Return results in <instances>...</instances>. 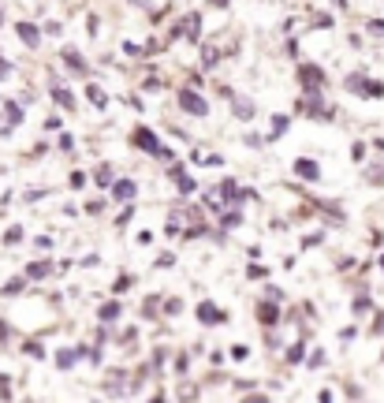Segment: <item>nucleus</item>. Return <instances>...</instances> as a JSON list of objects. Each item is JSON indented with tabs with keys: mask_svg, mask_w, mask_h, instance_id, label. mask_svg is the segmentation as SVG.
Masks as SVG:
<instances>
[{
	"mask_svg": "<svg viewBox=\"0 0 384 403\" xmlns=\"http://www.w3.org/2000/svg\"><path fill=\"white\" fill-rule=\"evenodd\" d=\"M97 184H101V187L112 184V172H109V168H101V172H97Z\"/></svg>",
	"mask_w": 384,
	"mask_h": 403,
	"instance_id": "nucleus-19",
	"label": "nucleus"
},
{
	"mask_svg": "<svg viewBox=\"0 0 384 403\" xmlns=\"http://www.w3.org/2000/svg\"><path fill=\"white\" fill-rule=\"evenodd\" d=\"M373 332H384V314L377 318V325H373Z\"/></svg>",
	"mask_w": 384,
	"mask_h": 403,
	"instance_id": "nucleus-22",
	"label": "nucleus"
},
{
	"mask_svg": "<svg viewBox=\"0 0 384 403\" xmlns=\"http://www.w3.org/2000/svg\"><path fill=\"white\" fill-rule=\"evenodd\" d=\"M116 318H120V306H116V303L101 306V321H116Z\"/></svg>",
	"mask_w": 384,
	"mask_h": 403,
	"instance_id": "nucleus-14",
	"label": "nucleus"
},
{
	"mask_svg": "<svg viewBox=\"0 0 384 403\" xmlns=\"http://www.w3.org/2000/svg\"><path fill=\"white\" fill-rule=\"evenodd\" d=\"M135 146H142L145 153H164L161 142H157V135L150 131V127H135Z\"/></svg>",
	"mask_w": 384,
	"mask_h": 403,
	"instance_id": "nucleus-4",
	"label": "nucleus"
},
{
	"mask_svg": "<svg viewBox=\"0 0 384 403\" xmlns=\"http://www.w3.org/2000/svg\"><path fill=\"white\" fill-rule=\"evenodd\" d=\"M295 176H302V179H317V176H321V168H317L310 157H299V161H295Z\"/></svg>",
	"mask_w": 384,
	"mask_h": 403,
	"instance_id": "nucleus-7",
	"label": "nucleus"
},
{
	"mask_svg": "<svg viewBox=\"0 0 384 403\" xmlns=\"http://www.w3.org/2000/svg\"><path fill=\"white\" fill-rule=\"evenodd\" d=\"M49 269H52L49 262H34V265H30V269H26V272H30V277H45V272H49Z\"/></svg>",
	"mask_w": 384,
	"mask_h": 403,
	"instance_id": "nucleus-15",
	"label": "nucleus"
},
{
	"mask_svg": "<svg viewBox=\"0 0 384 403\" xmlns=\"http://www.w3.org/2000/svg\"><path fill=\"white\" fill-rule=\"evenodd\" d=\"M179 105H183V112H191V116H205L209 112L205 97L194 94V90H179Z\"/></svg>",
	"mask_w": 384,
	"mask_h": 403,
	"instance_id": "nucleus-2",
	"label": "nucleus"
},
{
	"mask_svg": "<svg viewBox=\"0 0 384 403\" xmlns=\"http://www.w3.org/2000/svg\"><path fill=\"white\" fill-rule=\"evenodd\" d=\"M258 321L261 325H276V306L272 303H258Z\"/></svg>",
	"mask_w": 384,
	"mask_h": 403,
	"instance_id": "nucleus-9",
	"label": "nucleus"
},
{
	"mask_svg": "<svg viewBox=\"0 0 384 403\" xmlns=\"http://www.w3.org/2000/svg\"><path fill=\"white\" fill-rule=\"evenodd\" d=\"M299 79H302V86H306V90H317V86H325V71L317 68V64H302Z\"/></svg>",
	"mask_w": 384,
	"mask_h": 403,
	"instance_id": "nucleus-3",
	"label": "nucleus"
},
{
	"mask_svg": "<svg viewBox=\"0 0 384 403\" xmlns=\"http://www.w3.org/2000/svg\"><path fill=\"white\" fill-rule=\"evenodd\" d=\"M16 34H19L23 42L30 45V49H37V37H42V34H37V27H30V23H19V27H16Z\"/></svg>",
	"mask_w": 384,
	"mask_h": 403,
	"instance_id": "nucleus-8",
	"label": "nucleus"
},
{
	"mask_svg": "<svg viewBox=\"0 0 384 403\" xmlns=\"http://www.w3.org/2000/svg\"><path fill=\"white\" fill-rule=\"evenodd\" d=\"M168 236H179V217H168V224H164Z\"/></svg>",
	"mask_w": 384,
	"mask_h": 403,
	"instance_id": "nucleus-17",
	"label": "nucleus"
},
{
	"mask_svg": "<svg viewBox=\"0 0 384 403\" xmlns=\"http://www.w3.org/2000/svg\"><path fill=\"white\" fill-rule=\"evenodd\" d=\"M302 355H306V351H302V344H295V347L287 351V359H291V362H302Z\"/></svg>",
	"mask_w": 384,
	"mask_h": 403,
	"instance_id": "nucleus-18",
	"label": "nucleus"
},
{
	"mask_svg": "<svg viewBox=\"0 0 384 403\" xmlns=\"http://www.w3.org/2000/svg\"><path fill=\"white\" fill-rule=\"evenodd\" d=\"M0 75H8V64H4V56H0Z\"/></svg>",
	"mask_w": 384,
	"mask_h": 403,
	"instance_id": "nucleus-23",
	"label": "nucleus"
},
{
	"mask_svg": "<svg viewBox=\"0 0 384 403\" xmlns=\"http://www.w3.org/2000/svg\"><path fill=\"white\" fill-rule=\"evenodd\" d=\"M52 97H56L64 109H75V97H71V94H68V90H64V86H52Z\"/></svg>",
	"mask_w": 384,
	"mask_h": 403,
	"instance_id": "nucleus-12",
	"label": "nucleus"
},
{
	"mask_svg": "<svg viewBox=\"0 0 384 403\" xmlns=\"http://www.w3.org/2000/svg\"><path fill=\"white\" fill-rule=\"evenodd\" d=\"M380 269H384V258H380Z\"/></svg>",
	"mask_w": 384,
	"mask_h": 403,
	"instance_id": "nucleus-24",
	"label": "nucleus"
},
{
	"mask_svg": "<svg viewBox=\"0 0 384 403\" xmlns=\"http://www.w3.org/2000/svg\"><path fill=\"white\" fill-rule=\"evenodd\" d=\"M284 127H287V120H284V116H276V120H272V135H284Z\"/></svg>",
	"mask_w": 384,
	"mask_h": 403,
	"instance_id": "nucleus-20",
	"label": "nucleus"
},
{
	"mask_svg": "<svg viewBox=\"0 0 384 403\" xmlns=\"http://www.w3.org/2000/svg\"><path fill=\"white\" fill-rule=\"evenodd\" d=\"M235 116H239V120H254V105L243 101V97H235Z\"/></svg>",
	"mask_w": 384,
	"mask_h": 403,
	"instance_id": "nucleus-10",
	"label": "nucleus"
},
{
	"mask_svg": "<svg viewBox=\"0 0 384 403\" xmlns=\"http://www.w3.org/2000/svg\"><path fill=\"white\" fill-rule=\"evenodd\" d=\"M347 90L359 97H384V83H366V75H351Z\"/></svg>",
	"mask_w": 384,
	"mask_h": 403,
	"instance_id": "nucleus-1",
	"label": "nucleus"
},
{
	"mask_svg": "<svg viewBox=\"0 0 384 403\" xmlns=\"http://www.w3.org/2000/svg\"><path fill=\"white\" fill-rule=\"evenodd\" d=\"M64 60H68V64H71V68H75L78 75H86V60L78 56V53H71V49H64Z\"/></svg>",
	"mask_w": 384,
	"mask_h": 403,
	"instance_id": "nucleus-11",
	"label": "nucleus"
},
{
	"mask_svg": "<svg viewBox=\"0 0 384 403\" xmlns=\"http://www.w3.org/2000/svg\"><path fill=\"white\" fill-rule=\"evenodd\" d=\"M164 310H168V314H179V310H183V303H179V299H168V303H164Z\"/></svg>",
	"mask_w": 384,
	"mask_h": 403,
	"instance_id": "nucleus-21",
	"label": "nucleus"
},
{
	"mask_svg": "<svg viewBox=\"0 0 384 403\" xmlns=\"http://www.w3.org/2000/svg\"><path fill=\"white\" fill-rule=\"evenodd\" d=\"M75 355H78V351H60V355H56V362H60V366H64V370H68V366H71V362H75Z\"/></svg>",
	"mask_w": 384,
	"mask_h": 403,
	"instance_id": "nucleus-16",
	"label": "nucleus"
},
{
	"mask_svg": "<svg viewBox=\"0 0 384 403\" xmlns=\"http://www.w3.org/2000/svg\"><path fill=\"white\" fill-rule=\"evenodd\" d=\"M112 198L116 202H131V198H135V184H131V179H116V184H112Z\"/></svg>",
	"mask_w": 384,
	"mask_h": 403,
	"instance_id": "nucleus-6",
	"label": "nucleus"
},
{
	"mask_svg": "<svg viewBox=\"0 0 384 403\" xmlns=\"http://www.w3.org/2000/svg\"><path fill=\"white\" fill-rule=\"evenodd\" d=\"M198 321H202V325H220L224 314H220L213 303H202V306H198Z\"/></svg>",
	"mask_w": 384,
	"mask_h": 403,
	"instance_id": "nucleus-5",
	"label": "nucleus"
},
{
	"mask_svg": "<svg viewBox=\"0 0 384 403\" xmlns=\"http://www.w3.org/2000/svg\"><path fill=\"white\" fill-rule=\"evenodd\" d=\"M86 97H90V101H94V105H97V109H104V105H109V97H104V94H101V90H97V86H86Z\"/></svg>",
	"mask_w": 384,
	"mask_h": 403,
	"instance_id": "nucleus-13",
	"label": "nucleus"
}]
</instances>
